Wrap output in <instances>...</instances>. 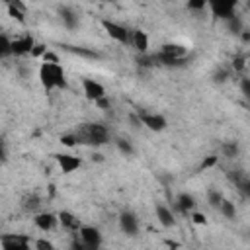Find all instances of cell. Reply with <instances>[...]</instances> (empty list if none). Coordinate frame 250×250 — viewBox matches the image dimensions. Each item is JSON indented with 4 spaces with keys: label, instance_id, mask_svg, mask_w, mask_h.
Returning <instances> with one entry per match:
<instances>
[{
    "label": "cell",
    "instance_id": "d6986e66",
    "mask_svg": "<svg viewBox=\"0 0 250 250\" xmlns=\"http://www.w3.org/2000/svg\"><path fill=\"white\" fill-rule=\"evenodd\" d=\"M217 211H219L225 219H234V217H236V207H234V203H232L230 199H223Z\"/></svg>",
    "mask_w": 250,
    "mask_h": 250
},
{
    "label": "cell",
    "instance_id": "e0dca14e",
    "mask_svg": "<svg viewBox=\"0 0 250 250\" xmlns=\"http://www.w3.org/2000/svg\"><path fill=\"white\" fill-rule=\"evenodd\" d=\"M131 45L139 51V53H146L150 47V37L145 29H133V37H131Z\"/></svg>",
    "mask_w": 250,
    "mask_h": 250
},
{
    "label": "cell",
    "instance_id": "30bf717a",
    "mask_svg": "<svg viewBox=\"0 0 250 250\" xmlns=\"http://www.w3.org/2000/svg\"><path fill=\"white\" fill-rule=\"evenodd\" d=\"M55 160L62 174H72L82 166V158L76 154H70V152H59V154H55Z\"/></svg>",
    "mask_w": 250,
    "mask_h": 250
},
{
    "label": "cell",
    "instance_id": "4fadbf2b",
    "mask_svg": "<svg viewBox=\"0 0 250 250\" xmlns=\"http://www.w3.org/2000/svg\"><path fill=\"white\" fill-rule=\"evenodd\" d=\"M59 225H61V227H62L66 232H74V234H78V230L82 229L80 219H78L74 213L66 211V209L59 211Z\"/></svg>",
    "mask_w": 250,
    "mask_h": 250
},
{
    "label": "cell",
    "instance_id": "7c38bea8",
    "mask_svg": "<svg viewBox=\"0 0 250 250\" xmlns=\"http://www.w3.org/2000/svg\"><path fill=\"white\" fill-rule=\"evenodd\" d=\"M209 10L213 16L221 18V20H227L230 21L234 18V10H236V2L232 0H219V2H211L209 4Z\"/></svg>",
    "mask_w": 250,
    "mask_h": 250
},
{
    "label": "cell",
    "instance_id": "7a4b0ae2",
    "mask_svg": "<svg viewBox=\"0 0 250 250\" xmlns=\"http://www.w3.org/2000/svg\"><path fill=\"white\" fill-rule=\"evenodd\" d=\"M76 137H78V143H88V145L100 146L109 141V131L102 123H88L80 129V133H76Z\"/></svg>",
    "mask_w": 250,
    "mask_h": 250
},
{
    "label": "cell",
    "instance_id": "7402d4cb",
    "mask_svg": "<svg viewBox=\"0 0 250 250\" xmlns=\"http://www.w3.org/2000/svg\"><path fill=\"white\" fill-rule=\"evenodd\" d=\"M223 199H225V197H223V193H221L219 189H209V191H207V203H209L211 207L219 209V205H221Z\"/></svg>",
    "mask_w": 250,
    "mask_h": 250
},
{
    "label": "cell",
    "instance_id": "5bb4252c",
    "mask_svg": "<svg viewBox=\"0 0 250 250\" xmlns=\"http://www.w3.org/2000/svg\"><path fill=\"white\" fill-rule=\"evenodd\" d=\"M119 229L127 236H135L139 232V219H137V215L131 213V211H123L119 215Z\"/></svg>",
    "mask_w": 250,
    "mask_h": 250
},
{
    "label": "cell",
    "instance_id": "484cf974",
    "mask_svg": "<svg viewBox=\"0 0 250 250\" xmlns=\"http://www.w3.org/2000/svg\"><path fill=\"white\" fill-rule=\"evenodd\" d=\"M223 152H225V156L232 158V156L236 154V145H234V143H230V145H223Z\"/></svg>",
    "mask_w": 250,
    "mask_h": 250
},
{
    "label": "cell",
    "instance_id": "5b68a950",
    "mask_svg": "<svg viewBox=\"0 0 250 250\" xmlns=\"http://www.w3.org/2000/svg\"><path fill=\"white\" fill-rule=\"evenodd\" d=\"M0 248L2 250H31L33 238L20 232H8L0 236Z\"/></svg>",
    "mask_w": 250,
    "mask_h": 250
},
{
    "label": "cell",
    "instance_id": "277c9868",
    "mask_svg": "<svg viewBox=\"0 0 250 250\" xmlns=\"http://www.w3.org/2000/svg\"><path fill=\"white\" fill-rule=\"evenodd\" d=\"M188 57V47L182 45V43H164L160 47V53H158V59L164 61V64H176L180 61H184Z\"/></svg>",
    "mask_w": 250,
    "mask_h": 250
},
{
    "label": "cell",
    "instance_id": "52a82bcc",
    "mask_svg": "<svg viewBox=\"0 0 250 250\" xmlns=\"http://www.w3.org/2000/svg\"><path fill=\"white\" fill-rule=\"evenodd\" d=\"M33 225L43 234H49V232H53L59 227V213H53V211H37L33 215Z\"/></svg>",
    "mask_w": 250,
    "mask_h": 250
},
{
    "label": "cell",
    "instance_id": "cb8c5ba5",
    "mask_svg": "<svg viewBox=\"0 0 250 250\" xmlns=\"http://www.w3.org/2000/svg\"><path fill=\"white\" fill-rule=\"evenodd\" d=\"M117 148H119L123 154H127V156H129V154H133V146H131V143H129V141L119 139V141H117Z\"/></svg>",
    "mask_w": 250,
    "mask_h": 250
},
{
    "label": "cell",
    "instance_id": "d4e9b609",
    "mask_svg": "<svg viewBox=\"0 0 250 250\" xmlns=\"http://www.w3.org/2000/svg\"><path fill=\"white\" fill-rule=\"evenodd\" d=\"M61 145H64V146H74V145H78V137H76V135H62V137H61Z\"/></svg>",
    "mask_w": 250,
    "mask_h": 250
},
{
    "label": "cell",
    "instance_id": "6da1fadb",
    "mask_svg": "<svg viewBox=\"0 0 250 250\" xmlns=\"http://www.w3.org/2000/svg\"><path fill=\"white\" fill-rule=\"evenodd\" d=\"M37 78L47 94L53 90H66V76H64L62 64L41 62L37 68Z\"/></svg>",
    "mask_w": 250,
    "mask_h": 250
},
{
    "label": "cell",
    "instance_id": "603a6c76",
    "mask_svg": "<svg viewBox=\"0 0 250 250\" xmlns=\"http://www.w3.org/2000/svg\"><path fill=\"white\" fill-rule=\"evenodd\" d=\"M189 219H191L193 225H207V217H205V213H201V211H197V209L189 215Z\"/></svg>",
    "mask_w": 250,
    "mask_h": 250
},
{
    "label": "cell",
    "instance_id": "4316f807",
    "mask_svg": "<svg viewBox=\"0 0 250 250\" xmlns=\"http://www.w3.org/2000/svg\"><path fill=\"white\" fill-rule=\"evenodd\" d=\"M240 90H242V94L250 100V78H244V80L240 82Z\"/></svg>",
    "mask_w": 250,
    "mask_h": 250
},
{
    "label": "cell",
    "instance_id": "9a60e30c",
    "mask_svg": "<svg viewBox=\"0 0 250 250\" xmlns=\"http://www.w3.org/2000/svg\"><path fill=\"white\" fill-rule=\"evenodd\" d=\"M154 215H156V221L160 223V227H164V229H172V227L176 225V215H174V211H172L168 205H164V203H158V205L154 207Z\"/></svg>",
    "mask_w": 250,
    "mask_h": 250
},
{
    "label": "cell",
    "instance_id": "3957f363",
    "mask_svg": "<svg viewBox=\"0 0 250 250\" xmlns=\"http://www.w3.org/2000/svg\"><path fill=\"white\" fill-rule=\"evenodd\" d=\"M102 27L104 31L117 43L121 45H131V37H133V29H129L127 25L119 23V21H113V20H104L102 21Z\"/></svg>",
    "mask_w": 250,
    "mask_h": 250
},
{
    "label": "cell",
    "instance_id": "ba28073f",
    "mask_svg": "<svg viewBox=\"0 0 250 250\" xmlns=\"http://www.w3.org/2000/svg\"><path fill=\"white\" fill-rule=\"evenodd\" d=\"M35 45L37 43H35L31 33H18L16 37H12V55L14 57H27V55H31Z\"/></svg>",
    "mask_w": 250,
    "mask_h": 250
},
{
    "label": "cell",
    "instance_id": "ac0fdd59",
    "mask_svg": "<svg viewBox=\"0 0 250 250\" xmlns=\"http://www.w3.org/2000/svg\"><path fill=\"white\" fill-rule=\"evenodd\" d=\"M6 12L10 18L18 20L20 23L25 21V6L21 2H6Z\"/></svg>",
    "mask_w": 250,
    "mask_h": 250
},
{
    "label": "cell",
    "instance_id": "44dd1931",
    "mask_svg": "<svg viewBox=\"0 0 250 250\" xmlns=\"http://www.w3.org/2000/svg\"><path fill=\"white\" fill-rule=\"evenodd\" d=\"M61 18H62V21H64L68 27H74V25L78 23V16H76L70 8H61Z\"/></svg>",
    "mask_w": 250,
    "mask_h": 250
},
{
    "label": "cell",
    "instance_id": "8fae6325",
    "mask_svg": "<svg viewBox=\"0 0 250 250\" xmlns=\"http://www.w3.org/2000/svg\"><path fill=\"white\" fill-rule=\"evenodd\" d=\"M139 121L148 129V131H154V133H160L166 129V117L160 115V113H150V111H141L139 113Z\"/></svg>",
    "mask_w": 250,
    "mask_h": 250
},
{
    "label": "cell",
    "instance_id": "2e32d148",
    "mask_svg": "<svg viewBox=\"0 0 250 250\" xmlns=\"http://www.w3.org/2000/svg\"><path fill=\"white\" fill-rule=\"evenodd\" d=\"M174 207H176V211H180L182 215H191V213L195 211V199H193V195H189V193H180V195L176 197Z\"/></svg>",
    "mask_w": 250,
    "mask_h": 250
},
{
    "label": "cell",
    "instance_id": "8992f818",
    "mask_svg": "<svg viewBox=\"0 0 250 250\" xmlns=\"http://www.w3.org/2000/svg\"><path fill=\"white\" fill-rule=\"evenodd\" d=\"M80 86H82L84 98H86L88 102H92V104H98V102H102V100L107 98L105 86H104L100 80H96V78H82Z\"/></svg>",
    "mask_w": 250,
    "mask_h": 250
},
{
    "label": "cell",
    "instance_id": "ffe728a7",
    "mask_svg": "<svg viewBox=\"0 0 250 250\" xmlns=\"http://www.w3.org/2000/svg\"><path fill=\"white\" fill-rule=\"evenodd\" d=\"M33 250H57V246L51 238L39 236V238H33Z\"/></svg>",
    "mask_w": 250,
    "mask_h": 250
},
{
    "label": "cell",
    "instance_id": "9c48e42d",
    "mask_svg": "<svg viewBox=\"0 0 250 250\" xmlns=\"http://www.w3.org/2000/svg\"><path fill=\"white\" fill-rule=\"evenodd\" d=\"M78 240L88 248V250H100L102 246V232L96 227L90 225H82V229L78 230Z\"/></svg>",
    "mask_w": 250,
    "mask_h": 250
}]
</instances>
